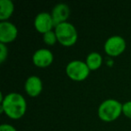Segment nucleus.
I'll use <instances>...</instances> for the list:
<instances>
[{
	"instance_id": "obj_16",
	"label": "nucleus",
	"mask_w": 131,
	"mask_h": 131,
	"mask_svg": "<svg viewBox=\"0 0 131 131\" xmlns=\"http://www.w3.org/2000/svg\"><path fill=\"white\" fill-rule=\"evenodd\" d=\"M0 131H17L14 126L10 124H2L0 126Z\"/></svg>"
},
{
	"instance_id": "obj_11",
	"label": "nucleus",
	"mask_w": 131,
	"mask_h": 131,
	"mask_svg": "<svg viewBox=\"0 0 131 131\" xmlns=\"http://www.w3.org/2000/svg\"><path fill=\"white\" fill-rule=\"evenodd\" d=\"M15 5L11 0H0V20H7L14 13Z\"/></svg>"
},
{
	"instance_id": "obj_9",
	"label": "nucleus",
	"mask_w": 131,
	"mask_h": 131,
	"mask_svg": "<svg viewBox=\"0 0 131 131\" xmlns=\"http://www.w3.org/2000/svg\"><path fill=\"white\" fill-rule=\"evenodd\" d=\"M69 15L70 9L67 4L60 3V4L56 5L53 8L52 13H51V16H52L55 27L59 24L67 22L68 18L69 17Z\"/></svg>"
},
{
	"instance_id": "obj_6",
	"label": "nucleus",
	"mask_w": 131,
	"mask_h": 131,
	"mask_svg": "<svg viewBox=\"0 0 131 131\" xmlns=\"http://www.w3.org/2000/svg\"><path fill=\"white\" fill-rule=\"evenodd\" d=\"M34 27L39 32L43 34L49 31H52L53 28H55V24L51 14L47 12H41L38 14L34 19Z\"/></svg>"
},
{
	"instance_id": "obj_5",
	"label": "nucleus",
	"mask_w": 131,
	"mask_h": 131,
	"mask_svg": "<svg viewBox=\"0 0 131 131\" xmlns=\"http://www.w3.org/2000/svg\"><path fill=\"white\" fill-rule=\"evenodd\" d=\"M125 49L126 41L119 35L111 36L104 43V50L111 57L118 56L125 50Z\"/></svg>"
},
{
	"instance_id": "obj_1",
	"label": "nucleus",
	"mask_w": 131,
	"mask_h": 131,
	"mask_svg": "<svg viewBox=\"0 0 131 131\" xmlns=\"http://www.w3.org/2000/svg\"><path fill=\"white\" fill-rule=\"evenodd\" d=\"M26 106L25 99L20 93H10L5 97L1 93V112H5L9 118H22L26 111Z\"/></svg>"
},
{
	"instance_id": "obj_12",
	"label": "nucleus",
	"mask_w": 131,
	"mask_h": 131,
	"mask_svg": "<svg viewBox=\"0 0 131 131\" xmlns=\"http://www.w3.org/2000/svg\"><path fill=\"white\" fill-rule=\"evenodd\" d=\"M86 65L88 66L90 70H96L102 64V57L98 52H91L86 58Z\"/></svg>"
},
{
	"instance_id": "obj_8",
	"label": "nucleus",
	"mask_w": 131,
	"mask_h": 131,
	"mask_svg": "<svg viewBox=\"0 0 131 131\" xmlns=\"http://www.w3.org/2000/svg\"><path fill=\"white\" fill-rule=\"evenodd\" d=\"M53 54L48 49H40L34 52L32 56V62L39 68H47L52 63Z\"/></svg>"
},
{
	"instance_id": "obj_2",
	"label": "nucleus",
	"mask_w": 131,
	"mask_h": 131,
	"mask_svg": "<svg viewBox=\"0 0 131 131\" xmlns=\"http://www.w3.org/2000/svg\"><path fill=\"white\" fill-rule=\"evenodd\" d=\"M122 105L115 99H107L100 104L98 108V116L102 120L111 122L119 117L122 112Z\"/></svg>"
},
{
	"instance_id": "obj_14",
	"label": "nucleus",
	"mask_w": 131,
	"mask_h": 131,
	"mask_svg": "<svg viewBox=\"0 0 131 131\" xmlns=\"http://www.w3.org/2000/svg\"><path fill=\"white\" fill-rule=\"evenodd\" d=\"M122 112L126 117L131 118V101H127L122 105Z\"/></svg>"
},
{
	"instance_id": "obj_10",
	"label": "nucleus",
	"mask_w": 131,
	"mask_h": 131,
	"mask_svg": "<svg viewBox=\"0 0 131 131\" xmlns=\"http://www.w3.org/2000/svg\"><path fill=\"white\" fill-rule=\"evenodd\" d=\"M24 89L28 95L31 97L38 96L42 91V81L37 75H31L25 81Z\"/></svg>"
},
{
	"instance_id": "obj_13",
	"label": "nucleus",
	"mask_w": 131,
	"mask_h": 131,
	"mask_svg": "<svg viewBox=\"0 0 131 131\" xmlns=\"http://www.w3.org/2000/svg\"><path fill=\"white\" fill-rule=\"evenodd\" d=\"M43 40L47 45H54L58 40L55 31H49L43 34Z\"/></svg>"
},
{
	"instance_id": "obj_3",
	"label": "nucleus",
	"mask_w": 131,
	"mask_h": 131,
	"mask_svg": "<svg viewBox=\"0 0 131 131\" xmlns=\"http://www.w3.org/2000/svg\"><path fill=\"white\" fill-rule=\"evenodd\" d=\"M58 41L61 45L69 47L77 42V31L72 24L65 22L59 24L55 27Z\"/></svg>"
},
{
	"instance_id": "obj_7",
	"label": "nucleus",
	"mask_w": 131,
	"mask_h": 131,
	"mask_svg": "<svg viewBox=\"0 0 131 131\" xmlns=\"http://www.w3.org/2000/svg\"><path fill=\"white\" fill-rule=\"evenodd\" d=\"M18 34L17 27L10 22L0 23V41L1 43H9L16 39Z\"/></svg>"
},
{
	"instance_id": "obj_4",
	"label": "nucleus",
	"mask_w": 131,
	"mask_h": 131,
	"mask_svg": "<svg viewBox=\"0 0 131 131\" xmlns=\"http://www.w3.org/2000/svg\"><path fill=\"white\" fill-rule=\"evenodd\" d=\"M66 72L69 78L74 81H84L90 74V69L85 62L72 60L66 67Z\"/></svg>"
},
{
	"instance_id": "obj_15",
	"label": "nucleus",
	"mask_w": 131,
	"mask_h": 131,
	"mask_svg": "<svg viewBox=\"0 0 131 131\" xmlns=\"http://www.w3.org/2000/svg\"><path fill=\"white\" fill-rule=\"evenodd\" d=\"M8 49L5 43H0V62H4L7 58Z\"/></svg>"
}]
</instances>
